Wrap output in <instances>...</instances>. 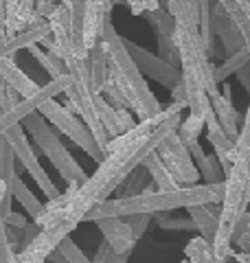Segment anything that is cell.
Instances as JSON below:
<instances>
[{"label":"cell","mask_w":250,"mask_h":263,"mask_svg":"<svg viewBox=\"0 0 250 263\" xmlns=\"http://www.w3.org/2000/svg\"><path fill=\"white\" fill-rule=\"evenodd\" d=\"M185 108L187 105L182 103H169L154 119L140 121L128 134L112 138L105 147L103 160L97 164L95 174L88 176L86 184H81L70 200L68 209L64 213L66 224L79 226L83 217L95 206L110 200V195L116 189H121V184L145 162L147 156L154 154L167 136L178 132Z\"/></svg>","instance_id":"6da1fadb"},{"label":"cell","mask_w":250,"mask_h":263,"mask_svg":"<svg viewBox=\"0 0 250 263\" xmlns=\"http://www.w3.org/2000/svg\"><path fill=\"white\" fill-rule=\"evenodd\" d=\"M224 202V184H195L180 186L176 191H154L140 193L134 197H116L99 204L88 213L83 221H99L110 217H132V215H156V213H171L178 209L206 206V204Z\"/></svg>","instance_id":"7a4b0ae2"},{"label":"cell","mask_w":250,"mask_h":263,"mask_svg":"<svg viewBox=\"0 0 250 263\" xmlns=\"http://www.w3.org/2000/svg\"><path fill=\"white\" fill-rule=\"evenodd\" d=\"M101 42L105 44V51H108V77L119 86L121 95L125 97V101L130 105V110L136 114L138 123L160 114L163 105L158 103V99L149 90L145 75L140 72L136 60L132 57L125 40L116 33L112 20H108L105 24Z\"/></svg>","instance_id":"3957f363"},{"label":"cell","mask_w":250,"mask_h":263,"mask_svg":"<svg viewBox=\"0 0 250 263\" xmlns=\"http://www.w3.org/2000/svg\"><path fill=\"white\" fill-rule=\"evenodd\" d=\"M66 68H68V75L73 77V86L66 90V97L73 103L75 114H81V121L88 125L90 134L95 136V143L99 145V149L105 154L108 143L112 141L108 136V132L103 129L101 121H99V110H97V92L93 88V77H90V66L88 60H81V57H68L64 60Z\"/></svg>","instance_id":"277c9868"},{"label":"cell","mask_w":250,"mask_h":263,"mask_svg":"<svg viewBox=\"0 0 250 263\" xmlns=\"http://www.w3.org/2000/svg\"><path fill=\"white\" fill-rule=\"evenodd\" d=\"M22 127L24 132H29V136L35 141V145L40 147L42 152H44V156L48 160L53 162V167L60 171V176L66 180L68 184H86V171H83V167H79L77 160L73 158V154L66 149V145L62 143V138L57 136V132L48 125L46 119L42 117L40 112L31 114L29 119L22 121Z\"/></svg>","instance_id":"5b68a950"},{"label":"cell","mask_w":250,"mask_h":263,"mask_svg":"<svg viewBox=\"0 0 250 263\" xmlns=\"http://www.w3.org/2000/svg\"><path fill=\"white\" fill-rule=\"evenodd\" d=\"M173 42H176L178 53H180V72L182 75L195 79L211 99L220 97L222 95L220 84L213 77L211 57H208L202 42H200V31H193L191 27H187V24L176 22Z\"/></svg>","instance_id":"8992f818"},{"label":"cell","mask_w":250,"mask_h":263,"mask_svg":"<svg viewBox=\"0 0 250 263\" xmlns=\"http://www.w3.org/2000/svg\"><path fill=\"white\" fill-rule=\"evenodd\" d=\"M40 114H42V117H44L48 123H53V125L60 129V132H64V136H68L77 147H81V149L86 152L97 164L103 160L105 154L99 149V145L95 143V136L90 134L88 125H86V123H83L75 112H68L62 103H57L55 99H53V101H48V103L42 105Z\"/></svg>","instance_id":"52a82bcc"},{"label":"cell","mask_w":250,"mask_h":263,"mask_svg":"<svg viewBox=\"0 0 250 263\" xmlns=\"http://www.w3.org/2000/svg\"><path fill=\"white\" fill-rule=\"evenodd\" d=\"M158 156L165 162V167L169 169L171 178L176 180L178 186H195L200 180V171L195 167L191 152L187 149V145L180 141L178 132H173L171 136H167L158 147Z\"/></svg>","instance_id":"ba28073f"},{"label":"cell","mask_w":250,"mask_h":263,"mask_svg":"<svg viewBox=\"0 0 250 263\" xmlns=\"http://www.w3.org/2000/svg\"><path fill=\"white\" fill-rule=\"evenodd\" d=\"M3 138L11 145V149L15 154V160H20L22 167L29 171V176L35 180V184L42 189V193H44L48 200H55V197H60L62 193L55 189L53 180L48 178L46 169L40 164L35 152H33V147L29 145V138H27V132H24V127L22 125H15V127H11L9 132H7Z\"/></svg>","instance_id":"9c48e42d"},{"label":"cell","mask_w":250,"mask_h":263,"mask_svg":"<svg viewBox=\"0 0 250 263\" xmlns=\"http://www.w3.org/2000/svg\"><path fill=\"white\" fill-rule=\"evenodd\" d=\"M70 86H73V77L70 75L64 77V79H51L46 86H42L33 97L22 99V101L15 105L11 112H7V114L0 117V136H5L7 132H9L11 127H15V125H22L24 119H29L31 114L40 112L42 105L48 103V101H53L57 95L66 92Z\"/></svg>","instance_id":"30bf717a"},{"label":"cell","mask_w":250,"mask_h":263,"mask_svg":"<svg viewBox=\"0 0 250 263\" xmlns=\"http://www.w3.org/2000/svg\"><path fill=\"white\" fill-rule=\"evenodd\" d=\"M77 224H62L53 230H42L27 248L18 252V263H46L48 257L60 248V243L68 237Z\"/></svg>","instance_id":"8fae6325"},{"label":"cell","mask_w":250,"mask_h":263,"mask_svg":"<svg viewBox=\"0 0 250 263\" xmlns=\"http://www.w3.org/2000/svg\"><path fill=\"white\" fill-rule=\"evenodd\" d=\"M114 3H105V0H86V13H83V29L81 40L86 51L95 48L103 40L105 24L110 20Z\"/></svg>","instance_id":"7c38bea8"},{"label":"cell","mask_w":250,"mask_h":263,"mask_svg":"<svg viewBox=\"0 0 250 263\" xmlns=\"http://www.w3.org/2000/svg\"><path fill=\"white\" fill-rule=\"evenodd\" d=\"M5 7H7V24H5L7 37H15L24 31L40 27L42 22H48L38 18L33 0H7Z\"/></svg>","instance_id":"4fadbf2b"},{"label":"cell","mask_w":250,"mask_h":263,"mask_svg":"<svg viewBox=\"0 0 250 263\" xmlns=\"http://www.w3.org/2000/svg\"><path fill=\"white\" fill-rule=\"evenodd\" d=\"M101 230L105 243L116 252V254H130L136 246V237L128 226V221L121 217H110V219H99L95 221Z\"/></svg>","instance_id":"5bb4252c"},{"label":"cell","mask_w":250,"mask_h":263,"mask_svg":"<svg viewBox=\"0 0 250 263\" xmlns=\"http://www.w3.org/2000/svg\"><path fill=\"white\" fill-rule=\"evenodd\" d=\"M213 7H215V9H211V29H213L215 35L222 37L226 55L233 57L235 53H239L241 48H244V40H241L239 31L235 27V22L228 18L226 11H224L222 3H215Z\"/></svg>","instance_id":"9a60e30c"},{"label":"cell","mask_w":250,"mask_h":263,"mask_svg":"<svg viewBox=\"0 0 250 263\" xmlns=\"http://www.w3.org/2000/svg\"><path fill=\"white\" fill-rule=\"evenodd\" d=\"M77 189H79L77 184H68V189H66L60 197L48 200L44 206H42L40 215L33 219V224H35L40 230H53L57 226L66 224V221H64V213H66V209H68V204L75 197V193H77Z\"/></svg>","instance_id":"2e32d148"},{"label":"cell","mask_w":250,"mask_h":263,"mask_svg":"<svg viewBox=\"0 0 250 263\" xmlns=\"http://www.w3.org/2000/svg\"><path fill=\"white\" fill-rule=\"evenodd\" d=\"M211 105H213V112H215V117H218L220 121V127L222 132L226 134L233 143H237V138H239V127H237V123H241L244 125V121H241V117L237 114V110L233 108V103H230V88L224 84V97H215L211 99Z\"/></svg>","instance_id":"e0dca14e"},{"label":"cell","mask_w":250,"mask_h":263,"mask_svg":"<svg viewBox=\"0 0 250 263\" xmlns=\"http://www.w3.org/2000/svg\"><path fill=\"white\" fill-rule=\"evenodd\" d=\"M0 75H3V79L7 81V86L13 88L22 99L33 97L42 88L33 79H29L27 72L13 62V57H9V60H0Z\"/></svg>","instance_id":"ac0fdd59"},{"label":"cell","mask_w":250,"mask_h":263,"mask_svg":"<svg viewBox=\"0 0 250 263\" xmlns=\"http://www.w3.org/2000/svg\"><path fill=\"white\" fill-rule=\"evenodd\" d=\"M220 213H222V204H206V206L189 209V217L193 221V226L200 230V237H204L211 246L215 241V235H218Z\"/></svg>","instance_id":"d6986e66"},{"label":"cell","mask_w":250,"mask_h":263,"mask_svg":"<svg viewBox=\"0 0 250 263\" xmlns=\"http://www.w3.org/2000/svg\"><path fill=\"white\" fill-rule=\"evenodd\" d=\"M187 149L191 152V158L195 160V167L200 171V178H204V184L215 186V184H224L226 182V176L220 167V162L213 158V156H206L202 145L200 143H191Z\"/></svg>","instance_id":"ffe728a7"},{"label":"cell","mask_w":250,"mask_h":263,"mask_svg":"<svg viewBox=\"0 0 250 263\" xmlns=\"http://www.w3.org/2000/svg\"><path fill=\"white\" fill-rule=\"evenodd\" d=\"M163 9L176 22L187 24V27H191L193 31H200L202 3H198V0H167V3H163Z\"/></svg>","instance_id":"44dd1931"},{"label":"cell","mask_w":250,"mask_h":263,"mask_svg":"<svg viewBox=\"0 0 250 263\" xmlns=\"http://www.w3.org/2000/svg\"><path fill=\"white\" fill-rule=\"evenodd\" d=\"M88 66H90V77H93L95 92L101 95V90H103L105 81H108V51H105L103 42H99L95 48H90Z\"/></svg>","instance_id":"7402d4cb"},{"label":"cell","mask_w":250,"mask_h":263,"mask_svg":"<svg viewBox=\"0 0 250 263\" xmlns=\"http://www.w3.org/2000/svg\"><path fill=\"white\" fill-rule=\"evenodd\" d=\"M143 167L149 171V176H152V180H154V184H156L158 191H176V189H180V186L176 184V180L171 178L169 169H167L165 162L160 160L158 152H154V154L147 156L145 162H143Z\"/></svg>","instance_id":"603a6c76"},{"label":"cell","mask_w":250,"mask_h":263,"mask_svg":"<svg viewBox=\"0 0 250 263\" xmlns=\"http://www.w3.org/2000/svg\"><path fill=\"white\" fill-rule=\"evenodd\" d=\"M29 51H31V55L42 64V68H44L48 75H51V79H64V77H68V68H66L64 60H60L57 55L48 53V51H42L40 44H38V46H31Z\"/></svg>","instance_id":"cb8c5ba5"},{"label":"cell","mask_w":250,"mask_h":263,"mask_svg":"<svg viewBox=\"0 0 250 263\" xmlns=\"http://www.w3.org/2000/svg\"><path fill=\"white\" fill-rule=\"evenodd\" d=\"M185 254H187V259L191 263H226V261H222V259L215 257L213 246L208 243L204 237H193V239L187 243Z\"/></svg>","instance_id":"d4e9b609"},{"label":"cell","mask_w":250,"mask_h":263,"mask_svg":"<svg viewBox=\"0 0 250 263\" xmlns=\"http://www.w3.org/2000/svg\"><path fill=\"white\" fill-rule=\"evenodd\" d=\"M248 64H250V55H248L246 48H241V51L235 53L233 57H226V62H222V66H213V77H215L218 84H222L228 75L239 72L241 68H246Z\"/></svg>","instance_id":"484cf974"},{"label":"cell","mask_w":250,"mask_h":263,"mask_svg":"<svg viewBox=\"0 0 250 263\" xmlns=\"http://www.w3.org/2000/svg\"><path fill=\"white\" fill-rule=\"evenodd\" d=\"M0 180H3L11 191H13L15 180H18V174H15V154L5 138H3V143H0Z\"/></svg>","instance_id":"4316f807"},{"label":"cell","mask_w":250,"mask_h":263,"mask_svg":"<svg viewBox=\"0 0 250 263\" xmlns=\"http://www.w3.org/2000/svg\"><path fill=\"white\" fill-rule=\"evenodd\" d=\"M13 197H15V200H18V202L22 204V209L29 213V217H31V219H35V217L40 215L42 206H44V204H42V202L38 200V197L29 191V186L24 184L20 178L15 180V184H13Z\"/></svg>","instance_id":"83f0119b"},{"label":"cell","mask_w":250,"mask_h":263,"mask_svg":"<svg viewBox=\"0 0 250 263\" xmlns=\"http://www.w3.org/2000/svg\"><path fill=\"white\" fill-rule=\"evenodd\" d=\"M204 134V121L202 119H198L193 117V114H189V117L180 123V127H178V136H180V141L185 143L187 147L191 143H198V138Z\"/></svg>","instance_id":"f1b7e54d"},{"label":"cell","mask_w":250,"mask_h":263,"mask_svg":"<svg viewBox=\"0 0 250 263\" xmlns=\"http://www.w3.org/2000/svg\"><path fill=\"white\" fill-rule=\"evenodd\" d=\"M211 3H202V11H200V42H202L204 51L208 57L213 55V29H211Z\"/></svg>","instance_id":"f546056e"},{"label":"cell","mask_w":250,"mask_h":263,"mask_svg":"<svg viewBox=\"0 0 250 263\" xmlns=\"http://www.w3.org/2000/svg\"><path fill=\"white\" fill-rule=\"evenodd\" d=\"M57 252H60L62 257L66 259V263H93V261L86 257V254H83V252L77 248V243H75L70 237H66V239L60 243Z\"/></svg>","instance_id":"4dcf8cb0"},{"label":"cell","mask_w":250,"mask_h":263,"mask_svg":"<svg viewBox=\"0 0 250 263\" xmlns=\"http://www.w3.org/2000/svg\"><path fill=\"white\" fill-rule=\"evenodd\" d=\"M101 95H105V101L110 103L112 108H116V110H130V105H128V101H125V97L121 95L119 86H116L110 77H108L105 86H103V90H101Z\"/></svg>","instance_id":"1f68e13d"},{"label":"cell","mask_w":250,"mask_h":263,"mask_svg":"<svg viewBox=\"0 0 250 263\" xmlns=\"http://www.w3.org/2000/svg\"><path fill=\"white\" fill-rule=\"evenodd\" d=\"M0 263H18V254L13 252L9 237H7V224L0 217Z\"/></svg>","instance_id":"d6a6232c"},{"label":"cell","mask_w":250,"mask_h":263,"mask_svg":"<svg viewBox=\"0 0 250 263\" xmlns=\"http://www.w3.org/2000/svg\"><path fill=\"white\" fill-rule=\"evenodd\" d=\"M128 257H130V254H116L110 246L103 241L97 248V254H95L93 263H128Z\"/></svg>","instance_id":"836d02e7"},{"label":"cell","mask_w":250,"mask_h":263,"mask_svg":"<svg viewBox=\"0 0 250 263\" xmlns=\"http://www.w3.org/2000/svg\"><path fill=\"white\" fill-rule=\"evenodd\" d=\"M128 221V226L132 228V233H134V237L138 239V237H143V233L147 230L149 221H152V215H132V217H121Z\"/></svg>","instance_id":"e575fe53"},{"label":"cell","mask_w":250,"mask_h":263,"mask_svg":"<svg viewBox=\"0 0 250 263\" xmlns=\"http://www.w3.org/2000/svg\"><path fill=\"white\" fill-rule=\"evenodd\" d=\"M128 7L132 15H143V13H152L156 9H160V3H156V0H130Z\"/></svg>","instance_id":"d590c367"},{"label":"cell","mask_w":250,"mask_h":263,"mask_svg":"<svg viewBox=\"0 0 250 263\" xmlns=\"http://www.w3.org/2000/svg\"><path fill=\"white\" fill-rule=\"evenodd\" d=\"M57 7H60V3H51V0H40V3H35V13H38V18L48 20V18H51V15L55 13Z\"/></svg>","instance_id":"8d00e7d4"},{"label":"cell","mask_w":250,"mask_h":263,"mask_svg":"<svg viewBox=\"0 0 250 263\" xmlns=\"http://www.w3.org/2000/svg\"><path fill=\"white\" fill-rule=\"evenodd\" d=\"M244 235H250V211H246L244 215H241V219L237 221L233 239H239V237H244Z\"/></svg>","instance_id":"74e56055"},{"label":"cell","mask_w":250,"mask_h":263,"mask_svg":"<svg viewBox=\"0 0 250 263\" xmlns=\"http://www.w3.org/2000/svg\"><path fill=\"white\" fill-rule=\"evenodd\" d=\"M5 224L9 228H15V230H24L29 226V221H27V217H24V215H20V213H11L9 219H7Z\"/></svg>","instance_id":"f35d334b"},{"label":"cell","mask_w":250,"mask_h":263,"mask_svg":"<svg viewBox=\"0 0 250 263\" xmlns=\"http://www.w3.org/2000/svg\"><path fill=\"white\" fill-rule=\"evenodd\" d=\"M171 103H182L187 105V90H185V84H180L176 88H171Z\"/></svg>","instance_id":"ab89813d"},{"label":"cell","mask_w":250,"mask_h":263,"mask_svg":"<svg viewBox=\"0 0 250 263\" xmlns=\"http://www.w3.org/2000/svg\"><path fill=\"white\" fill-rule=\"evenodd\" d=\"M239 77H241V84H244L246 90L250 92V64L246 66V68H241V70H239Z\"/></svg>","instance_id":"60d3db41"},{"label":"cell","mask_w":250,"mask_h":263,"mask_svg":"<svg viewBox=\"0 0 250 263\" xmlns=\"http://www.w3.org/2000/svg\"><path fill=\"white\" fill-rule=\"evenodd\" d=\"M7 88L9 86H7V81L3 79V75H0V110L5 108V101H7Z\"/></svg>","instance_id":"b9f144b4"},{"label":"cell","mask_w":250,"mask_h":263,"mask_svg":"<svg viewBox=\"0 0 250 263\" xmlns=\"http://www.w3.org/2000/svg\"><path fill=\"white\" fill-rule=\"evenodd\" d=\"M5 24H7V7L0 0V29H5Z\"/></svg>","instance_id":"7bdbcfd3"},{"label":"cell","mask_w":250,"mask_h":263,"mask_svg":"<svg viewBox=\"0 0 250 263\" xmlns=\"http://www.w3.org/2000/svg\"><path fill=\"white\" fill-rule=\"evenodd\" d=\"M233 259H235L237 263H250V254H246V252H233Z\"/></svg>","instance_id":"ee69618b"},{"label":"cell","mask_w":250,"mask_h":263,"mask_svg":"<svg viewBox=\"0 0 250 263\" xmlns=\"http://www.w3.org/2000/svg\"><path fill=\"white\" fill-rule=\"evenodd\" d=\"M250 204V174H248V180H246V191H244V209H248Z\"/></svg>","instance_id":"f6af8a7d"},{"label":"cell","mask_w":250,"mask_h":263,"mask_svg":"<svg viewBox=\"0 0 250 263\" xmlns=\"http://www.w3.org/2000/svg\"><path fill=\"white\" fill-rule=\"evenodd\" d=\"M237 3H239V9L250 18V0H237Z\"/></svg>","instance_id":"bcb514c9"},{"label":"cell","mask_w":250,"mask_h":263,"mask_svg":"<svg viewBox=\"0 0 250 263\" xmlns=\"http://www.w3.org/2000/svg\"><path fill=\"white\" fill-rule=\"evenodd\" d=\"M5 40H7V31L0 29V42H5Z\"/></svg>","instance_id":"7dc6e473"},{"label":"cell","mask_w":250,"mask_h":263,"mask_svg":"<svg viewBox=\"0 0 250 263\" xmlns=\"http://www.w3.org/2000/svg\"><path fill=\"white\" fill-rule=\"evenodd\" d=\"M182 263H191V261H189V259H185V261H182Z\"/></svg>","instance_id":"c3c4849f"},{"label":"cell","mask_w":250,"mask_h":263,"mask_svg":"<svg viewBox=\"0 0 250 263\" xmlns=\"http://www.w3.org/2000/svg\"><path fill=\"white\" fill-rule=\"evenodd\" d=\"M0 117H3V110H0Z\"/></svg>","instance_id":"681fc988"}]
</instances>
